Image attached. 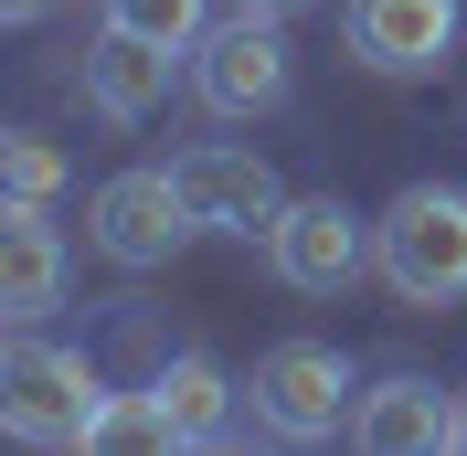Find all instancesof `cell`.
<instances>
[{"mask_svg":"<svg viewBox=\"0 0 467 456\" xmlns=\"http://www.w3.org/2000/svg\"><path fill=\"white\" fill-rule=\"evenodd\" d=\"M287 32H276V11H234V22H213L202 43H192V96H202L213 117H276L287 107Z\"/></svg>","mask_w":467,"mask_h":456,"instance_id":"277c9868","label":"cell"},{"mask_svg":"<svg viewBox=\"0 0 467 456\" xmlns=\"http://www.w3.org/2000/svg\"><path fill=\"white\" fill-rule=\"evenodd\" d=\"M96 446H171V414L149 403V382H139V393H107V414H96Z\"/></svg>","mask_w":467,"mask_h":456,"instance_id":"9a60e30c","label":"cell"},{"mask_svg":"<svg viewBox=\"0 0 467 456\" xmlns=\"http://www.w3.org/2000/svg\"><path fill=\"white\" fill-rule=\"evenodd\" d=\"M149 403L171 414V446H223V435H234V382L213 361H192V350L149 371Z\"/></svg>","mask_w":467,"mask_h":456,"instance_id":"7c38bea8","label":"cell"},{"mask_svg":"<svg viewBox=\"0 0 467 456\" xmlns=\"http://www.w3.org/2000/svg\"><path fill=\"white\" fill-rule=\"evenodd\" d=\"M372 265H382L393 297H414V308H457L467 297V192L414 181V192L372 223Z\"/></svg>","mask_w":467,"mask_h":456,"instance_id":"6da1fadb","label":"cell"},{"mask_svg":"<svg viewBox=\"0 0 467 456\" xmlns=\"http://www.w3.org/2000/svg\"><path fill=\"white\" fill-rule=\"evenodd\" d=\"M160 96H171V54L107 22V32L86 43V107L107 117V128H139V117L160 107Z\"/></svg>","mask_w":467,"mask_h":456,"instance_id":"8fae6325","label":"cell"},{"mask_svg":"<svg viewBox=\"0 0 467 456\" xmlns=\"http://www.w3.org/2000/svg\"><path fill=\"white\" fill-rule=\"evenodd\" d=\"M244 11H276V22H287V11H308V0H244Z\"/></svg>","mask_w":467,"mask_h":456,"instance_id":"e0dca14e","label":"cell"},{"mask_svg":"<svg viewBox=\"0 0 467 456\" xmlns=\"http://www.w3.org/2000/svg\"><path fill=\"white\" fill-rule=\"evenodd\" d=\"M255 425L276 435V446H329V435L350 425V403H361V382H350V361L329 340H276L255 361Z\"/></svg>","mask_w":467,"mask_h":456,"instance_id":"3957f363","label":"cell"},{"mask_svg":"<svg viewBox=\"0 0 467 456\" xmlns=\"http://www.w3.org/2000/svg\"><path fill=\"white\" fill-rule=\"evenodd\" d=\"M86 233H96V255L107 265H171L181 244H192V202H181V181L171 171H117V181H96V202H86Z\"/></svg>","mask_w":467,"mask_h":456,"instance_id":"5b68a950","label":"cell"},{"mask_svg":"<svg viewBox=\"0 0 467 456\" xmlns=\"http://www.w3.org/2000/svg\"><path fill=\"white\" fill-rule=\"evenodd\" d=\"M54 308H64L54 202H11V212H0V318H11V329H43Z\"/></svg>","mask_w":467,"mask_h":456,"instance_id":"30bf717a","label":"cell"},{"mask_svg":"<svg viewBox=\"0 0 467 456\" xmlns=\"http://www.w3.org/2000/svg\"><path fill=\"white\" fill-rule=\"evenodd\" d=\"M350 446H372V456H436V446H467V403H446L425 371H382L372 393L350 403Z\"/></svg>","mask_w":467,"mask_h":456,"instance_id":"ba28073f","label":"cell"},{"mask_svg":"<svg viewBox=\"0 0 467 456\" xmlns=\"http://www.w3.org/2000/svg\"><path fill=\"white\" fill-rule=\"evenodd\" d=\"M171 181H181V202H192V223H202V233H276V212H287L276 171H265L255 149H234V139L181 149Z\"/></svg>","mask_w":467,"mask_h":456,"instance_id":"52a82bcc","label":"cell"},{"mask_svg":"<svg viewBox=\"0 0 467 456\" xmlns=\"http://www.w3.org/2000/svg\"><path fill=\"white\" fill-rule=\"evenodd\" d=\"M96 414H107V382L86 350H54L32 329L0 350V425L22 446H96Z\"/></svg>","mask_w":467,"mask_h":456,"instance_id":"7a4b0ae2","label":"cell"},{"mask_svg":"<svg viewBox=\"0 0 467 456\" xmlns=\"http://www.w3.org/2000/svg\"><path fill=\"white\" fill-rule=\"evenodd\" d=\"M0 181H11V202H54L64 192V149L22 128V139H0Z\"/></svg>","mask_w":467,"mask_h":456,"instance_id":"5bb4252c","label":"cell"},{"mask_svg":"<svg viewBox=\"0 0 467 456\" xmlns=\"http://www.w3.org/2000/svg\"><path fill=\"white\" fill-rule=\"evenodd\" d=\"M457 0H350L340 32H350V54L372 64V75H436L446 54H457Z\"/></svg>","mask_w":467,"mask_h":456,"instance_id":"9c48e42d","label":"cell"},{"mask_svg":"<svg viewBox=\"0 0 467 456\" xmlns=\"http://www.w3.org/2000/svg\"><path fill=\"white\" fill-rule=\"evenodd\" d=\"M0 22H43V0H0Z\"/></svg>","mask_w":467,"mask_h":456,"instance_id":"2e32d148","label":"cell"},{"mask_svg":"<svg viewBox=\"0 0 467 456\" xmlns=\"http://www.w3.org/2000/svg\"><path fill=\"white\" fill-rule=\"evenodd\" d=\"M361 255H372V233H361V212H350L340 192H308L276 212V233H265V265L297 286V297H340L350 276H361Z\"/></svg>","mask_w":467,"mask_h":456,"instance_id":"8992f818","label":"cell"},{"mask_svg":"<svg viewBox=\"0 0 467 456\" xmlns=\"http://www.w3.org/2000/svg\"><path fill=\"white\" fill-rule=\"evenodd\" d=\"M117 32H139V43H160V54H192L213 32V0H107Z\"/></svg>","mask_w":467,"mask_h":456,"instance_id":"4fadbf2b","label":"cell"}]
</instances>
